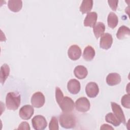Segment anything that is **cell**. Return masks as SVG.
Masks as SVG:
<instances>
[{
	"instance_id": "obj_22",
	"label": "cell",
	"mask_w": 130,
	"mask_h": 130,
	"mask_svg": "<svg viewBox=\"0 0 130 130\" xmlns=\"http://www.w3.org/2000/svg\"><path fill=\"white\" fill-rule=\"evenodd\" d=\"M108 26L111 28H114L118 24V18L116 14L114 12H110L107 18Z\"/></svg>"
},
{
	"instance_id": "obj_21",
	"label": "cell",
	"mask_w": 130,
	"mask_h": 130,
	"mask_svg": "<svg viewBox=\"0 0 130 130\" xmlns=\"http://www.w3.org/2000/svg\"><path fill=\"white\" fill-rule=\"evenodd\" d=\"M130 35L129 28L125 26H121L118 29L116 33V37L119 40H122L124 39L126 36H129Z\"/></svg>"
},
{
	"instance_id": "obj_28",
	"label": "cell",
	"mask_w": 130,
	"mask_h": 130,
	"mask_svg": "<svg viewBox=\"0 0 130 130\" xmlns=\"http://www.w3.org/2000/svg\"><path fill=\"white\" fill-rule=\"evenodd\" d=\"M101 130H103V129H114V128L112 127L111 125L107 124H103V125H101L100 127Z\"/></svg>"
},
{
	"instance_id": "obj_8",
	"label": "cell",
	"mask_w": 130,
	"mask_h": 130,
	"mask_svg": "<svg viewBox=\"0 0 130 130\" xmlns=\"http://www.w3.org/2000/svg\"><path fill=\"white\" fill-rule=\"evenodd\" d=\"M113 43V38L109 33L104 34L101 37L100 41V47L104 50H108L111 48Z\"/></svg>"
},
{
	"instance_id": "obj_6",
	"label": "cell",
	"mask_w": 130,
	"mask_h": 130,
	"mask_svg": "<svg viewBox=\"0 0 130 130\" xmlns=\"http://www.w3.org/2000/svg\"><path fill=\"white\" fill-rule=\"evenodd\" d=\"M45 98L44 94L40 91L34 93L31 98V104L35 108L42 107L45 104Z\"/></svg>"
},
{
	"instance_id": "obj_24",
	"label": "cell",
	"mask_w": 130,
	"mask_h": 130,
	"mask_svg": "<svg viewBox=\"0 0 130 130\" xmlns=\"http://www.w3.org/2000/svg\"><path fill=\"white\" fill-rule=\"evenodd\" d=\"M49 129L50 130H58V123L57 118L55 117H52L49 124Z\"/></svg>"
},
{
	"instance_id": "obj_15",
	"label": "cell",
	"mask_w": 130,
	"mask_h": 130,
	"mask_svg": "<svg viewBox=\"0 0 130 130\" xmlns=\"http://www.w3.org/2000/svg\"><path fill=\"white\" fill-rule=\"evenodd\" d=\"M74 73L76 77L79 79H83L86 77L88 74L87 69L83 66H76L74 70Z\"/></svg>"
},
{
	"instance_id": "obj_13",
	"label": "cell",
	"mask_w": 130,
	"mask_h": 130,
	"mask_svg": "<svg viewBox=\"0 0 130 130\" xmlns=\"http://www.w3.org/2000/svg\"><path fill=\"white\" fill-rule=\"evenodd\" d=\"M98 14L95 12H90L88 13L84 20V26L93 27L96 22Z\"/></svg>"
},
{
	"instance_id": "obj_25",
	"label": "cell",
	"mask_w": 130,
	"mask_h": 130,
	"mask_svg": "<svg viewBox=\"0 0 130 130\" xmlns=\"http://www.w3.org/2000/svg\"><path fill=\"white\" fill-rule=\"evenodd\" d=\"M130 95L129 94H126L124 95L121 100V105L124 108L129 109L130 108Z\"/></svg>"
},
{
	"instance_id": "obj_16",
	"label": "cell",
	"mask_w": 130,
	"mask_h": 130,
	"mask_svg": "<svg viewBox=\"0 0 130 130\" xmlns=\"http://www.w3.org/2000/svg\"><path fill=\"white\" fill-rule=\"evenodd\" d=\"M105 30V25L102 22H98L93 27V31L96 39L99 38L104 33Z\"/></svg>"
},
{
	"instance_id": "obj_9",
	"label": "cell",
	"mask_w": 130,
	"mask_h": 130,
	"mask_svg": "<svg viewBox=\"0 0 130 130\" xmlns=\"http://www.w3.org/2000/svg\"><path fill=\"white\" fill-rule=\"evenodd\" d=\"M111 105L112 110L114 113V114L119 119V120L120 121L121 123H122L123 124H126L125 117L121 107L115 102H111Z\"/></svg>"
},
{
	"instance_id": "obj_7",
	"label": "cell",
	"mask_w": 130,
	"mask_h": 130,
	"mask_svg": "<svg viewBox=\"0 0 130 130\" xmlns=\"http://www.w3.org/2000/svg\"><path fill=\"white\" fill-rule=\"evenodd\" d=\"M34 109L33 106L30 105H25L22 106L19 111L20 117L23 120L29 119L33 115Z\"/></svg>"
},
{
	"instance_id": "obj_12",
	"label": "cell",
	"mask_w": 130,
	"mask_h": 130,
	"mask_svg": "<svg viewBox=\"0 0 130 130\" xmlns=\"http://www.w3.org/2000/svg\"><path fill=\"white\" fill-rule=\"evenodd\" d=\"M68 91L73 94L78 93L80 90L81 85L79 81L76 79H70L67 84Z\"/></svg>"
},
{
	"instance_id": "obj_27",
	"label": "cell",
	"mask_w": 130,
	"mask_h": 130,
	"mask_svg": "<svg viewBox=\"0 0 130 130\" xmlns=\"http://www.w3.org/2000/svg\"><path fill=\"white\" fill-rule=\"evenodd\" d=\"M17 129H23V130H30V127L29 126V124L25 121L22 122L19 125Z\"/></svg>"
},
{
	"instance_id": "obj_1",
	"label": "cell",
	"mask_w": 130,
	"mask_h": 130,
	"mask_svg": "<svg viewBox=\"0 0 130 130\" xmlns=\"http://www.w3.org/2000/svg\"><path fill=\"white\" fill-rule=\"evenodd\" d=\"M21 103V96L18 93L15 92H9L6 97V105L10 110L15 111L20 106Z\"/></svg>"
},
{
	"instance_id": "obj_2",
	"label": "cell",
	"mask_w": 130,
	"mask_h": 130,
	"mask_svg": "<svg viewBox=\"0 0 130 130\" xmlns=\"http://www.w3.org/2000/svg\"><path fill=\"white\" fill-rule=\"evenodd\" d=\"M59 121L61 127L64 128H72L76 125V117L70 113L63 112L59 117Z\"/></svg>"
},
{
	"instance_id": "obj_4",
	"label": "cell",
	"mask_w": 130,
	"mask_h": 130,
	"mask_svg": "<svg viewBox=\"0 0 130 130\" xmlns=\"http://www.w3.org/2000/svg\"><path fill=\"white\" fill-rule=\"evenodd\" d=\"M31 123L33 128L36 130H43L47 126V122L46 118L41 115L34 116L31 120Z\"/></svg>"
},
{
	"instance_id": "obj_5",
	"label": "cell",
	"mask_w": 130,
	"mask_h": 130,
	"mask_svg": "<svg viewBox=\"0 0 130 130\" xmlns=\"http://www.w3.org/2000/svg\"><path fill=\"white\" fill-rule=\"evenodd\" d=\"M75 107L79 112H86L90 108V103L86 98L81 97L76 101Z\"/></svg>"
},
{
	"instance_id": "obj_11",
	"label": "cell",
	"mask_w": 130,
	"mask_h": 130,
	"mask_svg": "<svg viewBox=\"0 0 130 130\" xmlns=\"http://www.w3.org/2000/svg\"><path fill=\"white\" fill-rule=\"evenodd\" d=\"M82 54L80 48L77 45L71 46L68 50V55L72 60H76L80 58Z\"/></svg>"
},
{
	"instance_id": "obj_10",
	"label": "cell",
	"mask_w": 130,
	"mask_h": 130,
	"mask_svg": "<svg viewBox=\"0 0 130 130\" xmlns=\"http://www.w3.org/2000/svg\"><path fill=\"white\" fill-rule=\"evenodd\" d=\"M85 92L89 98H95L99 92V88L98 84L93 82L88 83L85 87Z\"/></svg>"
},
{
	"instance_id": "obj_17",
	"label": "cell",
	"mask_w": 130,
	"mask_h": 130,
	"mask_svg": "<svg viewBox=\"0 0 130 130\" xmlns=\"http://www.w3.org/2000/svg\"><path fill=\"white\" fill-rule=\"evenodd\" d=\"M8 7L11 11L17 12L22 7V2L20 0H10L8 1Z\"/></svg>"
},
{
	"instance_id": "obj_14",
	"label": "cell",
	"mask_w": 130,
	"mask_h": 130,
	"mask_svg": "<svg viewBox=\"0 0 130 130\" xmlns=\"http://www.w3.org/2000/svg\"><path fill=\"white\" fill-rule=\"evenodd\" d=\"M121 79L120 75L117 73L109 74L106 77V82L109 86H114L119 84Z\"/></svg>"
},
{
	"instance_id": "obj_3",
	"label": "cell",
	"mask_w": 130,
	"mask_h": 130,
	"mask_svg": "<svg viewBox=\"0 0 130 130\" xmlns=\"http://www.w3.org/2000/svg\"><path fill=\"white\" fill-rule=\"evenodd\" d=\"M58 104L63 113H70L75 107L73 100L67 96H64Z\"/></svg>"
},
{
	"instance_id": "obj_19",
	"label": "cell",
	"mask_w": 130,
	"mask_h": 130,
	"mask_svg": "<svg viewBox=\"0 0 130 130\" xmlns=\"http://www.w3.org/2000/svg\"><path fill=\"white\" fill-rule=\"evenodd\" d=\"M10 73V68L9 66L6 64H3L1 67L0 70V82L2 84H3L8 77Z\"/></svg>"
},
{
	"instance_id": "obj_26",
	"label": "cell",
	"mask_w": 130,
	"mask_h": 130,
	"mask_svg": "<svg viewBox=\"0 0 130 130\" xmlns=\"http://www.w3.org/2000/svg\"><path fill=\"white\" fill-rule=\"evenodd\" d=\"M108 3L109 4V6L110 7L111 9L115 11L117 10V6H118V1H111V0H108Z\"/></svg>"
},
{
	"instance_id": "obj_18",
	"label": "cell",
	"mask_w": 130,
	"mask_h": 130,
	"mask_svg": "<svg viewBox=\"0 0 130 130\" xmlns=\"http://www.w3.org/2000/svg\"><path fill=\"white\" fill-rule=\"evenodd\" d=\"M95 54V52L94 48L91 46L86 47L83 53V57L86 61L92 60Z\"/></svg>"
},
{
	"instance_id": "obj_23",
	"label": "cell",
	"mask_w": 130,
	"mask_h": 130,
	"mask_svg": "<svg viewBox=\"0 0 130 130\" xmlns=\"http://www.w3.org/2000/svg\"><path fill=\"white\" fill-rule=\"evenodd\" d=\"M105 120L106 122L110 123L115 126H119L121 122L116 116L112 113L110 112L108 113L105 116Z\"/></svg>"
},
{
	"instance_id": "obj_20",
	"label": "cell",
	"mask_w": 130,
	"mask_h": 130,
	"mask_svg": "<svg viewBox=\"0 0 130 130\" xmlns=\"http://www.w3.org/2000/svg\"><path fill=\"white\" fill-rule=\"evenodd\" d=\"M93 6V1L84 0L80 7V11L82 14L88 13L91 10Z\"/></svg>"
}]
</instances>
